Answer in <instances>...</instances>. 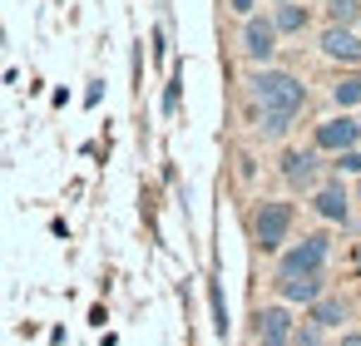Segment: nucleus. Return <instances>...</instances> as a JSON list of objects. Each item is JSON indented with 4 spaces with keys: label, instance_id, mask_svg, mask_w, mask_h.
Instances as JSON below:
<instances>
[{
    "label": "nucleus",
    "instance_id": "1",
    "mask_svg": "<svg viewBox=\"0 0 361 346\" xmlns=\"http://www.w3.org/2000/svg\"><path fill=\"white\" fill-rule=\"evenodd\" d=\"M252 99H257V109H262V134H287L292 119H297L302 104H307V89H302V80L287 75V70H257V75H252Z\"/></svg>",
    "mask_w": 361,
    "mask_h": 346
},
{
    "label": "nucleus",
    "instance_id": "2",
    "mask_svg": "<svg viewBox=\"0 0 361 346\" xmlns=\"http://www.w3.org/2000/svg\"><path fill=\"white\" fill-rule=\"evenodd\" d=\"M287 228H292V203H282V198L257 203V213H252V237H257L262 252H282Z\"/></svg>",
    "mask_w": 361,
    "mask_h": 346
},
{
    "label": "nucleus",
    "instance_id": "3",
    "mask_svg": "<svg viewBox=\"0 0 361 346\" xmlns=\"http://www.w3.org/2000/svg\"><path fill=\"white\" fill-rule=\"evenodd\" d=\"M326 252H331V237H326V233H312V237H302L297 247H282L277 272H322V267H326Z\"/></svg>",
    "mask_w": 361,
    "mask_h": 346
},
{
    "label": "nucleus",
    "instance_id": "4",
    "mask_svg": "<svg viewBox=\"0 0 361 346\" xmlns=\"http://www.w3.org/2000/svg\"><path fill=\"white\" fill-rule=\"evenodd\" d=\"M272 50H277V25H272V16H252V20H243V55H247L252 65H267Z\"/></svg>",
    "mask_w": 361,
    "mask_h": 346
},
{
    "label": "nucleus",
    "instance_id": "5",
    "mask_svg": "<svg viewBox=\"0 0 361 346\" xmlns=\"http://www.w3.org/2000/svg\"><path fill=\"white\" fill-rule=\"evenodd\" d=\"M312 144H317V149H326V154H346V149H356V144H361V124H356L351 114H336V119L317 124Z\"/></svg>",
    "mask_w": 361,
    "mask_h": 346
},
{
    "label": "nucleus",
    "instance_id": "6",
    "mask_svg": "<svg viewBox=\"0 0 361 346\" xmlns=\"http://www.w3.org/2000/svg\"><path fill=\"white\" fill-rule=\"evenodd\" d=\"M322 55L336 60V65H361V30L326 25V30H322Z\"/></svg>",
    "mask_w": 361,
    "mask_h": 346
},
{
    "label": "nucleus",
    "instance_id": "7",
    "mask_svg": "<svg viewBox=\"0 0 361 346\" xmlns=\"http://www.w3.org/2000/svg\"><path fill=\"white\" fill-rule=\"evenodd\" d=\"M292 331H297V321H292L287 307H262L257 311V346H292Z\"/></svg>",
    "mask_w": 361,
    "mask_h": 346
},
{
    "label": "nucleus",
    "instance_id": "8",
    "mask_svg": "<svg viewBox=\"0 0 361 346\" xmlns=\"http://www.w3.org/2000/svg\"><path fill=\"white\" fill-rule=\"evenodd\" d=\"M277 297L282 302H322V272H277Z\"/></svg>",
    "mask_w": 361,
    "mask_h": 346
},
{
    "label": "nucleus",
    "instance_id": "9",
    "mask_svg": "<svg viewBox=\"0 0 361 346\" xmlns=\"http://www.w3.org/2000/svg\"><path fill=\"white\" fill-rule=\"evenodd\" d=\"M312 208H317V218H326V223H351V198H346L341 183L317 188V193H312Z\"/></svg>",
    "mask_w": 361,
    "mask_h": 346
},
{
    "label": "nucleus",
    "instance_id": "10",
    "mask_svg": "<svg viewBox=\"0 0 361 346\" xmlns=\"http://www.w3.org/2000/svg\"><path fill=\"white\" fill-rule=\"evenodd\" d=\"M282 178H287L292 188H312V178H317V159H312V154H302V149L282 154Z\"/></svg>",
    "mask_w": 361,
    "mask_h": 346
},
{
    "label": "nucleus",
    "instance_id": "11",
    "mask_svg": "<svg viewBox=\"0 0 361 346\" xmlns=\"http://www.w3.org/2000/svg\"><path fill=\"white\" fill-rule=\"evenodd\" d=\"M307 6H292V0H287V6H277L272 11V25H277V35H297V30H307Z\"/></svg>",
    "mask_w": 361,
    "mask_h": 346
},
{
    "label": "nucleus",
    "instance_id": "12",
    "mask_svg": "<svg viewBox=\"0 0 361 346\" xmlns=\"http://www.w3.org/2000/svg\"><path fill=\"white\" fill-rule=\"evenodd\" d=\"M312 321H317L322 331L341 326V321H346V302H341V297H322V302H312Z\"/></svg>",
    "mask_w": 361,
    "mask_h": 346
},
{
    "label": "nucleus",
    "instance_id": "13",
    "mask_svg": "<svg viewBox=\"0 0 361 346\" xmlns=\"http://www.w3.org/2000/svg\"><path fill=\"white\" fill-rule=\"evenodd\" d=\"M326 20L356 30V25H361V0H326Z\"/></svg>",
    "mask_w": 361,
    "mask_h": 346
},
{
    "label": "nucleus",
    "instance_id": "14",
    "mask_svg": "<svg viewBox=\"0 0 361 346\" xmlns=\"http://www.w3.org/2000/svg\"><path fill=\"white\" fill-rule=\"evenodd\" d=\"M331 99H336L341 109H361V75H341V80L331 85Z\"/></svg>",
    "mask_w": 361,
    "mask_h": 346
},
{
    "label": "nucleus",
    "instance_id": "15",
    "mask_svg": "<svg viewBox=\"0 0 361 346\" xmlns=\"http://www.w3.org/2000/svg\"><path fill=\"white\" fill-rule=\"evenodd\" d=\"M292 346H322V326H317V321L297 326V331H292Z\"/></svg>",
    "mask_w": 361,
    "mask_h": 346
},
{
    "label": "nucleus",
    "instance_id": "16",
    "mask_svg": "<svg viewBox=\"0 0 361 346\" xmlns=\"http://www.w3.org/2000/svg\"><path fill=\"white\" fill-rule=\"evenodd\" d=\"M336 173H361V149H346V154H336Z\"/></svg>",
    "mask_w": 361,
    "mask_h": 346
},
{
    "label": "nucleus",
    "instance_id": "17",
    "mask_svg": "<svg viewBox=\"0 0 361 346\" xmlns=\"http://www.w3.org/2000/svg\"><path fill=\"white\" fill-rule=\"evenodd\" d=\"M233 11H238L243 20H252V0H233Z\"/></svg>",
    "mask_w": 361,
    "mask_h": 346
},
{
    "label": "nucleus",
    "instance_id": "18",
    "mask_svg": "<svg viewBox=\"0 0 361 346\" xmlns=\"http://www.w3.org/2000/svg\"><path fill=\"white\" fill-rule=\"evenodd\" d=\"M336 346H361V331H346V336H341Z\"/></svg>",
    "mask_w": 361,
    "mask_h": 346
},
{
    "label": "nucleus",
    "instance_id": "19",
    "mask_svg": "<svg viewBox=\"0 0 361 346\" xmlns=\"http://www.w3.org/2000/svg\"><path fill=\"white\" fill-rule=\"evenodd\" d=\"M351 267H356V272H361V247H356V252H351Z\"/></svg>",
    "mask_w": 361,
    "mask_h": 346
},
{
    "label": "nucleus",
    "instance_id": "20",
    "mask_svg": "<svg viewBox=\"0 0 361 346\" xmlns=\"http://www.w3.org/2000/svg\"><path fill=\"white\" fill-rule=\"evenodd\" d=\"M272 6H287V0H272Z\"/></svg>",
    "mask_w": 361,
    "mask_h": 346
},
{
    "label": "nucleus",
    "instance_id": "21",
    "mask_svg": "<svg viewBox=\"0 0 361 346\" xmlns=\"http://www.w3.org/2000/svg\"><path fill=\"white\" fill-rule=\"evenodd\" d=\"M356 198H361V183H356Z\"/></svg>",
    "mask_w": 361,
    "mask_h": 346
},
{
    "label": "nucleus",
    "instance_id": "22",
    "mask_svg": "<svg viewBox=\"0 0 361 346\" xmlns=\"http://www.w3.org/2000/svg\"><path fill=\"white\" fill-rule=\"evenodd\" d=\"M356 124H361V114H356Z\"/></svg>",
    "mask_w": 361,
    "mask_h": 346
},
{
    "label": "nucleus",
    "instance_id": "23",
    "mask_svg": "<svg viewBox=\"0 0 361 346\" xmlns=\"http://www.w3.org/2000/svg\"><path fill=\"white\" fill-rule=\"evenodd\" d=\"M356 30H361V25H356Z\"/></svg>",
    "mask_w": 361,
    "mask_h": 346
}]
</instances>
